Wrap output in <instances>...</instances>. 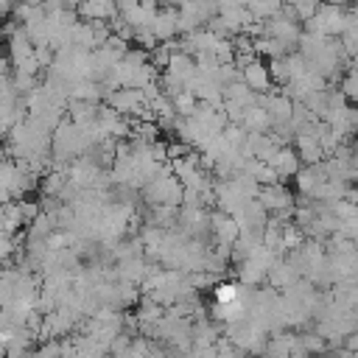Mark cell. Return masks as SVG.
<instances>
[{"label": "cell", "instance_id": "obj_7", "mask_svg": "<svg viewBox=\"0 0 358 358\" xmlns=\"http://www.w3.org/2000/svg\"><path fill=\"white\" fill-rule=\"evenodd\" d=\"M246 8H249V14L257 20V22H268V20H274V17H280L282 14V3H246Z\"/></svg>", "mask_w": 358, "mask_h": 358}, {"label": "cell", "instance_id": "obj_9", "mask_svg": "<svg viewBox=\"0 0 358 358\" xmlns=\"http://www.w3.org/2000/svg\"><path fill=\"white\" fill-rule=\"evenodd\" d=\"M238 294H241V285L238 282H218L215 288H213V302L215 305H232L235 299H238Z\"/></svg>", "mask_w": 358, "mask_h": 358}, {"label": "cell", "instance_id": "obj_4", "mask_svg": "<svg viewBox=\"0 0 358 358\" xmlns=\"http://www.w3.org/2000/svg\"><path fill=\"white\" fill-rule=\"evenodd\" d=\"M241 81H243L252 92H257V95H266V90H274L271 70H268V64H263L260 59L241 70Z\"/></svg>", "mask_w": 358, "mask_h": 358}, {"label": "cell", "instance_id": "obj_10", "mask_svg": "<svg viewBox=\"0 0 358 358\" xmlns=\"http://www.w3.org/2000/svg\"><path fill=\"white\" fill-rule=\"evenodd\" d=\"M352 123H355V134H358V106L352 109Z\"/></svg>", "mask_w": 358, "mask_h": 358}, {"label": "cell", "instance_id": "obj_1", "mask_svg": "<svg viewBox=\"0 0 358 358\" xmlns=\"http://www.w3.org/2000/svg\"><path fill=\"white\" fill-rule=\"evenodd\" d=\"M257 201L268 210V215H285V218H294V193L277 182V185H268V187H260V196Z\"/></svg>", "mask_w": 358, "mask_h": 358}, {"label": "cell", "instance_id": "obj_8", "mask_svg": "<svg viewBox=\"0 0 358 358\" xmlns=\"http://www.w3.org/2000/svg\"><path fill=\"white\" fill-rule=\"evenodd\" d=\"M341 95L350 101V103H358V62L341 76V84H338Z\"/></svg>", "mask_w": 358, "mask_h": 358}, {"label": "cell", "instance_id": "obj_6", "mask_svg": "<svg viewBox=\"0 0 358 358\" xmlns=\"http://www.w3.org/2000/svg\"><path fill=\"white\" fill-rule=\"evenodd\" d=\"M241 126L246 129V134H268V131L274 129V120H271V115L257 103V106L246 109V115H243Z\"/></svg>", "mask_w": 358, "mask_h": 358}, {"label": "cell", "instance_id": "obj_3", "mask_svg": "<svg viewBox=\"0 0 358 358\" xmlns=\"http://www.w3.org/2000/svg\"><path fill=\"white\" fill-rule=\"evenodd\" d=\"M210 232L215 235V243H227V246H235L238 238H241V227H238V221H235L232 215L221 213V210L210 213Z\"/></svg>", "mask_w": 358, "mask_h": 358}, {"label": "cell", "instance_id": "obj_5", "mask_svg": "<svg viewBox=\"0 0 358 358\" xmlns=\"http://www.w3.org/2000/svg\"><path fill=\"white\" fill-rule=\"evenodd\" d=\"M271 168L277 171L280 179H288V176H296L302 171V159H299V151L291 148V145H282L271 162Z\"/></svg>", "mask_w": 358, "mask_h": 358}, {"label": "cell", "instance_id": "obj_2", "mask_svg": "<svg viewBox=\"0 0 358 358\" xmlns=\"http://www.w3.org/2000/svg\"><path fill=\"white\" fill-rule=\"evenodd\" d=\"M151 31L162 45L173 42V36L179 34V6H159V14L154 17Z\"/></svg>", "mask_w": 358, "mask_h": 358}]
</instances>
